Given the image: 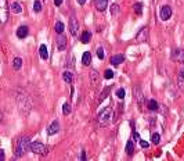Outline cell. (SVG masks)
<instances>
[{"label": "cell", "instance_id": "ba28073f", "mask_svg": "<svg viewBox=\"0 0 184 161\" xmlns=\"http://www.w3.org/2000/svg\"><path fill=\"white\" fill-rule=\"evenodd\" d=\"M148 38V28L147 27H143L136 35V40L137 42H145Z\"/></svg>", "mask_w": 184, "mask_h": 161}, {"label": "cell", "instance_id": "8d00e7d4", "mask_svg": "<svg viewBox=\"0 0 184 161\" xmlns=\"http://www.w3.org/2000/svg\"><path fill=\"white\" fill-rule=\"evenodd\" d=\"M54 4H55V6H61V4H63V0H54Z\"/></svg>", "mask_w": 184, "mask_h": 161}, {"label": "cell", "instance_id": "484cf974", "mask_svg": "<svg viewBox=\"0 0 184 161\" xmlns=\"http://www.w3.org/2000/svg\"><path fill=\"white\" fill-rule=\"evenodd\" d=\"M133 8H134V13H136L137 16H141L143 14V4L141 3H136V4L133 6Z\"/></svg>", "mask_w": 184, "mask_h": 161}, {"label": "cell", "instance_id": "d6986e66", "mask_svg": "<svg viewBox=\"0 0 184 161\" xmlns=\"http://www.w3.org/2000/svg\"><path fill=\"white\" fill-rule=\"evenodd\" d=\"M11 13H14V14H20V13H22V7L20 3H17V1H14L13 4H11Z\"/></svg>", "mask_w": 184, "mask_h": 161}, {"label": "cell", "instance_id": "8992f818", "mask_svg": "<svg viewBox=\"0 0 184 161\" xmlns=\"http://www.w3.org/2000/svg\"><path fill=\"white\" fill-rule=\"evenodd\" d=\"M69 31H71V35L72 36H76L79 32V22L75 17H71L69 18Z\"/></svg>", "mask_w": 184, "mask_h": 161}, {"label": "cell", "instance_id": "5bb4252c", "mask_svg": "<svg viewBox=\"0 0 184 161\" xmlns=\"http://www.w3.org/2000/svg\"><path fill=\"white\" fill-rule=\"evenodd\" d=\"M28 32H29V29H28V27H25V25H22V27H20L18 29H17V36L20 39H24L28 36Z\"/></svg>", "mask_w": 184, "mask_h": 161}, {"label": "cell", "instance_id": "d6a6232c", "mask_svg": "<svg viewBox=\"0 0 184 161\" xmlns=\"http://www.w3.org/2000/svg\"><path fill=\"white\" fill-rule=\"evenodd\" d=\"M118 11H119V6H118V4H112V6H111V13H112V16H115Z\"/></svg>", "mask_w": 184, "mask_h": 161}, {"label": "cell", "instance_id": "30bf717a", "mask_svg": "<svg viewBox=\"0 0 184 161\" xmlns=\"http://www.w3.org/2000/svg\"><path fill=\"white\" fill-rule=\"evenodd\" d=\"M58 131H60V124H58V121H53V122L48 125L47 133L48 135H55Z\"/></svg>", "mask_w": 184, "mask_h": 161}, {"label": "cell", "instance_id": "44dd1931", "mask_svg": "<svg viewBox=\"0 0 184 161\" xmlns=\"http://www.w3.org/2000/svg\"><path fill=\"white\" fill-rule=\"evenodd\" d=\"M80 40H82V43H89L91 40V33L89 31H84L82 33V36H80Z\"/></svg>", "mask_w": 184, "mask_h": 161}, {"label": "cell", "instance_id": "ab89813d", "mask_svg": "<svg viewBox=\"0 0 184 161\" xmlns=\"http://www.w3.org/2000/svg\"><path fill=\"white\" fill-rule=\"evenodd\" d=\"M80 160H86V153H84V151H83V153H82V157H80Z\"/></svg>", "mask_w": 184, "mask_h": 161}, {"label": "cell", "instance_id": "f1b7e54d", "mask_svg": "<svg viewBox=\"0 0 184 161\" xmlns=\"http://www.w3.org/2000/svg\"><path fill=\"white\" fill-rule=\"evenodd\" d=\"M71 113V106H69V103H64L63 106V114L64 115H68Z\"/></svg>", "mask_w": 184, "mask_h": 161}, {"label": "cell", "instance_id": "d590c367", "mask_svg": "<svg viewBox=\"0 0 184 161\" xmlns=\"http://www.w3.org/2000/svg\"><path fill=\"white\" fill-rule=\"evenodd\" d=\"M138 142H140V146H141L143 149H147L148 146H150V143H148V142H145V140H143V139H140Z\"/></svg>", "mask_w": 184, "mask_h": 161}, {"label": "cell", "instance_id": "e575fe53", "mask_svg": "<svg viewBox=\"0 0 184 161\" xmlns=\"http://www.w3.org/2000/svg\"><path fill=\"white\" fill-rule=\"evenodd\" d=\"M97 56H98V59H100V60L104 59V50H103V47L97 49Z\"/></svg>", "mask_w": 184, "mask_h": 161}, {"label": "cell", "instance_id": "6da1fadb", "mask_svg": "<svg viewBox=\"0 0 184 161\" xmlns=\"http://www.w3.org/2000/svg\"><path fill=\"white\" fill-rule=\"evenodd\" d=\"M29 146H31V139L29 138H21V139L17 142V146H15V156L17 157H22L25 154L26 151L29 150Z\"/></svg>", "mask_w": 184, "mask_h": 161}, {"label": "cell", "instance_id": "7a4b0ae2", "mask_svg": "<svg viewBox=\"0 0 184 161\" xmlns=\"http://www.w3.org/2000/svg\"><path fill=\"white\" fill-rule=\"evenodd\" d=\"M111 118H112V110H111V108H105V110H103V111L98 114V117H97L98 125H100V126H107V125L110 124Z\"/></svg>", "mask_w": 184, "mask_h": 161}, {"label": "cell", "instance_id": "9a60e30c", "mask_svg": "<svg viewBox=\"0 0 184 161\" xmlns=\"http://www.w3.org/2000/svg\"><path fill=\"white\" fill-rule=\"evenodd\" d=\"M134 95H136V99H137V104H138V106H143V103H144V96H143V92L140 90L138 86L134 88Z\"/></svg>", "mask_w": 184, "mask_h": 161}, {"label": "cell", "instance_id": "603a6c76", "mask_svg": "<svg viewBox=\"0 0 184 161\" xmlns=\"http://www.w3.org/2000/svg\"><path fill=\"white\" fill-rule=\"evenodd\" d=\"M147 107H148V110H151V111H157L159 106H158V103L155 102V100H148Z\"/></svg>", "mask_w": 184, "mask_h": 161}, {"label": "cell", "instance_id": "f35d334b", "mask_svg": "<svg viewBox=\"0 0 184 161\" xmlns=\"http://www.w3.org/2000/svg\"><path fill=\"white\" fill-rule=\"evenodd\" d=\"M0 160H4V151L0 150Z\"/></svg>", "mask_w": 184, "mask_h": 161}, {"label": "cell", "instance_id": "277c9868", "mask_svg": "<svg viewBox=\"0 0 184 161\" xmlns=\"http://www.w3.org/2000/svg\"><path fill=\"white\" fill-rule=\"evenodd\" d=\"M31 151H33L35 154H46L47 153V149L46 146L40 143V142H31V146H29Z\"/></svg>", "mask_w": 184, "mask_h": 161}, {"label": "cell", "instance_id": "d4e9b609", "mask_svg": "<svg viewBox=\"0 0 184 161\" xmlns=\"http://www.w3.org/2000/svg\"><path fill=\"white\" fill-rule=\"evenodd\" d=\"M126 153L129 154V156H131L133 153H134V145H133V142L131 140H129L126 145Z\"/></svg>", "mask_w": 184, "mask_h": 161}, {"label": "cell", "instance_id": "e0dca14e", "mask_svg": "<svg viewBox=\"0 0 184 161\" xmlns=\"http://www.w3.org/2000/svg\"><path fill=\"white\" fill-rule=\"evenodd\" d=\"M39 54H40V57H42L43 60H47L48 59L47 46H46V44H40V47H39Z\"/></svg>", "mask_w": 184, "mask_h": 161}, {"label": "cell", "instance_id": "4dcf8cb0", "mask_svg": "<svg viewBox=\"0 0 184 161\" xmlns=\"http://www.w3.org/2000/svg\"><path fill=\"white\" fill-rule=\"evenodd\" d=\"M151 140H152L154 145H158V143L161 142V135H159V133H154L152 138H151Z\"/></svg>", "mask_w": 184, "mask_h": 161}, {"label": "cell", "instance_id": "5b68a950", "mask_svg": "<svg viewBox=\"0 0 184 161\" xmlns=\"http://www.w3.org/2000/svg\"><path fill=\"white\" fill-rule=\"evenodd\" d=\"M159 17L162 21H168L169 18L172 17V8L169 6H162L161 10H159Z\"/></svg>", "mask_w": 184, "mask_h": 161}, {"label": "cell", "instance_id": "7402d4cb", "mask_svg": "<svg viewBox=\"0 0 184 161\" xmlns=\"http://www.w3.org/2000/svg\"><path fill=\"white\" fill-rule=\"evenodd\" d=\"M13 67H14V70H15V71L21 70V67H22V60L20 59V57H15V59H14V61H13Z\"/></svg>", "mask_w": 184, "mask_h": 161}, {"label": "cell", "instance_id": "4fadbf2b", "mask_svg": "<svg viewBox=\"0 0 184 161\" xmlns=\"http://www.w3.org/2000/svg\"><path fill=\"white\" fill-rule=\"evenodd\" d=\"M125 61V56L123 54H115L111 57V64L112 65H119Z\"/></svg>", "mask_w": 184, "mask_h": 161}, {"label": "cell", "instance_id": "60d3db41", "mask_svg": "<svg viewBox=\"0 0 184 161\" xmlns=\"http://www.w3.org/2000/svg\"><path fill=\"white\" fill-rule=\"evenodd\" d=\"M78 3H79V4H82V6H83L84 3H86V0H78Z\"/></svg>", "mask_w": 184, "mask_h": 161}, {"label": "cell", "instance_id": "52a82bcc", "mask_svg": "<svg viewBox=\"0 0 184 161\" xmlns=\"http://www.w3.org/2000/svg\"><path fill=\"white\" fill-rule=\"evenodd\" d=\"M8 18V13H7V7H6V0H0V22L4 24Z\"/></svg>", "mask_w": 184, "mask_h": 161}, {"label": "cell", "instance_id": "8fae6325", "mask_svg": "<svg viewBox=\"0 0 184 161\" xmlns=\"http://www.w3.org/2000/svg\"><path fill=\"white\" fill-rule=\"evenodd\" d=\"M100 82V76H98V72L96 70H91L90 71V83L93 86H97Z\"/></svg>", "mask_w": 184, "mask_h": 161}, {"label": "cell", "instance_id": "2e32d148", "mask_svg": "<svg viewBox=\"0 0 184 161\" xmlns=\"http://www.w3.org/2000/svg\"><path fill=\"white\" fill-rule=\"evenodd\" d=\"M108 7V0H96V8L98 11H104Z\"/></svg>", "mask_w": 184, "mask_h": 161}, {"label": "cell", "instance_id": "3957f363", "mask_svg": "<svg viewBox=\"0 0 184 161\" xmlns=\"http://www.w3.org/2000/svg\"><path fill=\"white\" fill-rule=\"evenodd\" d=\"M17 103H18V107H20V110H21L22 114H24V108H26L28 113L31 111V100H29L28 95H21V96H18Z\"/></svg>", "mask_w": 184, "mask_h": 161}, {"label": "cell", "instance_id": "cb8c5ba5", "mask_svg": "<svg viewBox=\"0 0 184 161\" xmlns=\"http://www.w3.org/2000/svg\"><path fill=\"white\" fill-rule=\"evenodd\" d=\"M177 83H179V88H180V89H183V88H184V71H183V70H181V71L179 72Z\"/></svg>", "mask_w": 184, "mask_h": 161}, {"label": "cell", "instance_id": "836d02e7", "mask_svg": "<svg viewBox=\"0 0 184 161\" xmlns=\"http://www.w3.org/2000/svg\"><path fill=\"white\" fill-rule=\"evenodd\" d=\"M116 96L119 97V99H123L125 97V89H118L116 90Z\"/></svg>", "mask_w": 184, "mask_h": 161}, {"label": "cell", "instance_id": "ffe728a7", "mask_svg": "<svg viewBox=\"0 0 184 161\" xmlns=\"http://www.w3.org/2000/svg\"><path fill=\"white\" fill-rule=\"evenodd\" d=\"M63 78L67 83H72V80H74V74L69 72V71H65V72L63 74Z\"/></svg>", "mask_w": 184, "mask_h": 161}, {"label": "cell", "instance_id": "7c38bea8", "mask_svg": "<svg viewBox=\"0 0 184 161\" xmlns=\"http://www.w3.org/2000/svg\"><path fill=\"white\" fill-rule=\"evenodd\" d=\"M57 47L58 50H65V47H67V38L63 33H60V36L57 39Z\"/></svg>", "mask_w": 184, "mask_h": 161}, {"label": "cell", "instance_id": "ac0fdd59", "mask_svg": "<svg viewBox=\"0 0 184 161\" xmlns=\"http://www.w3.org/2000/svg\"><path fill=\"white\" fill-rule=\"evenodd\" d=\"M82 63H83V65H90V63H91V54H90V52H84L83 53Z\"/></svg>", "mask_w": 184, "mask_h": 161}, {"label": "cell", "instance_id": "74e56055", "mask_svg": "<svg viewBox=\"0 0 184 161\" xmlns=\"http://www.w3.org/2000/svg\"><path fill=\"white\" fill-rule=\"evenodd\" d=\"M133 138H134V140H140V136H138V133H136V132L133 133Z\"/></svg>", "mask_w": 184, "mask_h": 161}, {"label": "cell", "instance_id": "4316f807", "mask_svg": "<svg viewBox=\"0 0 184 161\" xmlns=\"http://www.w3.org/2000/svg\"><path fill=\"white\" fill-rule=\"evenodd\" d=\"M110 90H111V86H107V88H105L104 90H103V93L100 95V99H98V103H101L103 100H104L105 97H107V95L110 93Z\"/></svg>", "mask_w": 184, "mask_h": 161}, {"label": "cell", "instance_id": "83f0119b", "mask_svg": "<svg viewBox=\"0 0 184 161\" xmlns=\"http://www.w3.org/2000/svg\"><path fill=\"white\" fill-rule=\"evenodd\" d=\"M54 29H55V32H57L58 35H60V33H64V24L61 21H58L57 24H55Z\"/></svg>", "mask_w": 184, "mask_h": 161}, {"label": "cell", "instance_id": "1f68e13d", "mask_svg": "<svg viewBox=\"0 0 184 161\" xmlns=\"http://www.w3.org/2000/svg\"><path fill=\"white\" fill-rule=\"evenodd\" d=\"M104 78H105V79H111V78H114V71L105 70V72H104Z\"/></svg>", "mask_w": 184, "mask_h": 161}, {"label": "cell", "instance_id": "f546056e", "mask_svg": "<svg viewBox=\"0 0 184 161\" xmlns=\"http://www.w3.org/2000/svg\"><path fill=\"white\" fill-rule=\"evenodd\" d=\"M40 10H42V3H40L39 0H36V1L33 3V11H35V13H39Z\"/></svg>", "mask_w": 184, "mask_h": 161}, {"label": "cell", "instance_id": "9c48e42d", "mask_svg": "<svg viewBox=\"0 0 184 161\" xmlns=\"http://www.w3.org/2000/svg\"><path fill=\"white\" fill-rule=\"evenodd\" d=\"M172 59H173L174 61H177V63H184V50H181V49H176V50H173Z\"/></svg>", "mask_w": 184, "mask_h": 161}]
</instances>
